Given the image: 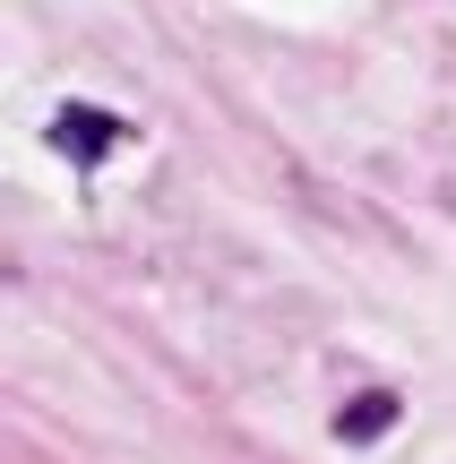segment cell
<instances>
[{"mask_svg": "<svg viewBox=\"0 0 456 464\" xmlns=\"http://www.w3.org/2000/svg\"><path fill=\"white\" fill-rule=\"evenodd\" d=\"M44 138L69 155V164H103V155H112L121 138H130V121H121V112H95V103H61Z\"/></svg>", "mask_w": 456, "mask_h": 464, "instance_id": "cell-1", "label": "cell"}, {"mask_svg": "<svg viewBox=\"0 0 456 464\" xmlns=\"http://www.w3.org/2000/svg\"><path fill=\"white\" fill-rule=\"evenodd\" d=\"M396 413H405V404H396L388 387H371V396H354V404L336 413V439H344V448H371V439L396 430Z\"/></svg>", "mask_w": 456, "mask_h": 464, "instance_id": "cell-2", "label": "cell"}]
</instances>
